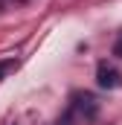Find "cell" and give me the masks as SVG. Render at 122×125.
I'll use <instances>...</instances> for the list:
<instances>
[{
    "label": "cell",
    "instance_id": "1",
    "mask_svg": "<svg viewBox=\"0 0 122 125\" xmlns=\"http://www.w3.org/2000/svg\"><path fill=\"white\" fill-rule=\"evenodd\" d=\"M96 84L99 87H105V90H116V87H122V76L116 67H111L108 61H102L99 67H96Z\"/></svg>",
    "mask_w": 122,
    "mask_h": 125
},
{
    "label": "cell",
    "instance_id": "2",
    "mask_svg": "<svg viewBox=\"0 0 122 125\" xmlns=\"http://www.w3.org/2000/svg\"><path fill=\"white\" fill-rule=\"evenodd\" d=\"M73 108L84 119H96V114H99V102H96L93 93H76L73 96Z\"/></svg>",
    "mask_w": 122,
    "mask_h": 125
},
{
    "label": "cell",
    "instance_id": "3",
    "mask_svg": "<svg viewBox=\"0 0 122 125\" xmlns=\"http://www.w3.org/2000/svg\"><path fill=\"white\" fill-rule=\"evenodd\" d=\"M18 67H20V61H18V58H3V61H0V79L12 76V73H15Z\"/></svg>",
    "mask_w": 122,
    "mask_h": 125
},
{
    "label": "cell",
    "instance_id": "4",
    "mask_svg": "<svg viewBox=\"0 0 122 125\" xmlns=\"http://www.w3.org/2000/svg\"><path fill=\"white\" fill-rule=\"evenodd\" d=\"M113 55H119V58H122V35L116 38V44H113Z\"/></svg>",
    "mask_w": 122,
    "mask_h": 125
}]
</instances>
